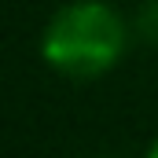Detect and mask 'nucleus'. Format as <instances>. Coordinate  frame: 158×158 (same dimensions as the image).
Instances as JSON below:
<instances>
[{"instance_id": "f257e3e1", "label": "nucleus", "mask_w": 158, "mask_h": 158, "mask_svg": "<svg viewBox=\"0 0 158 158\" xmlns=\"http://www.w3.org/2000/svg\"><path fill=\"white\" fill-rule=\"evenodd\" d=\"M129 37L132 26L107 0H70L48 19L40 59L70 81H96L118 66Z\"/></svg>"}, {"instance_id": "7ed1b4c3", "label": "nucleus", "mask_w": 158, "mask_h": 158, "mask_svg": "<svg viewBox=\"0 0 158 158\" xmlns=\"http://www.w3.org/2000/svg\"><path fill=\"white\" fill-rule=\"evenodd\" d=\"M143 158H158V140L151 143V147H147V155H143Z\"/></svg>"}, {"instance_id": "f03ea898", "label": "nucleus", "mask_w": 158, "mask_h": 158, "mask_svg": "<svg viewBox=\"0 0 158 158\" xmlns=\"http://www.w3.org/2000/svg\"><path fill=\"white\" fill-rule=\"evenodd\" d=\"M132 33L143 40V44L158 48V0H143V4L136 7V15H132Z\"/></svg>"}]
</instances>
